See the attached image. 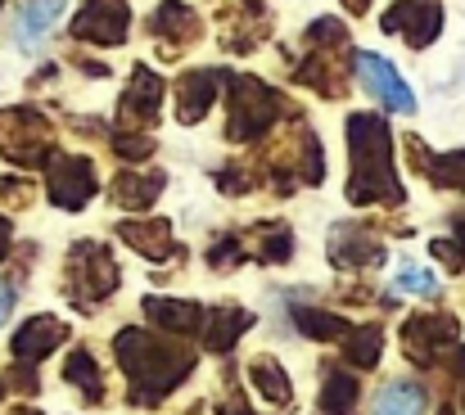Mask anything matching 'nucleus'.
<instances>
[{
  "label": "nucleus",
  "instance_id": "f257e3e1",
  "mask_svg": "<svg viewBox=\"0 0 465 415\" xmlns=\"http://www.w3.org/2000/svg\"><path fill=\"white\" fill-rule=\"evenodd\" d=\"M357 73H361L366 91H371L384 109H393V114H411V109H416L407 82H402V77L393 73V64H384L380 54H361V59H357Z\"/></svg>",
  "mask_w": 465,
  "mask_h": 415
},
{
  "label": "nucleus",
  "instance_id": "f03ea898",
  "mask_svg": "<svg viewBox=\"0 0 465 415\" xmlns=\"http://www.w3.org/2000/svg\"><path fill=\"white\" fill-rule=\"evenodd\" d=\"M59 14H64V0H32V5H23V14H18V41L23 45H36L54 27Z\"/></svg>",
  "mask_w": 465,
  "mask_h": 415
},
{
  "label": "nucleus",
  "instance_id": "7ed1b4c3",
  "mask_svg": "<svg viewBox=\"0 0 465 415\" xmlns=\"http://www.w3.org/2000/svg\"><path fill=\"white\" fill-rule=\"evenodd\" d=\"M425 411V389L420 384H389L375 402V415H420Z\"/></svg>",
  "mask_w": 465,
  "mask_h": 415
},
{
  "label": "nucleus",
  "instance_id": "20e7f679",
  "mask_svg": "<svg viewBox=\"0 0 465 415\" xmlns=\"http://www.w3.org/2000/svg\"><path fill=\"white\" fill-rule=\"evenodd\" d=\"M398 289H407V293H439V280L430 276V272H420L416 262H407L402 276H398Z\"/></svg>",
  "mask_w": 465,
  "mask_h": 415
},
{
  "label": "nucleus",
  "instance_id": "39448f33",
  "mask_svg": "<svg viewBox=\"0 0 465 415\" xmlns=\"http://www.w3.org/2000/svg\"><path fill=\"white\" fill-rule=\"evenodd\" d=\"M5 316H9V289L0 284V325H5Z\"/></svg>",
  "mask_w": 465,
  "mask_h": 415
}]
</instances>
